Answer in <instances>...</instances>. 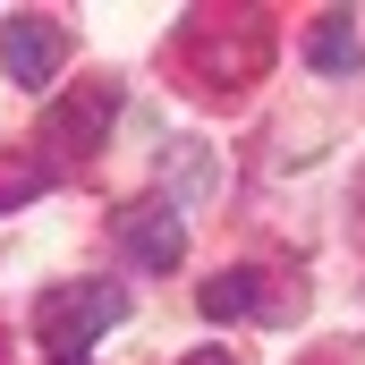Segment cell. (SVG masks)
I'll use <instances>...</instances> for the list:
<instances>
[{
	"mask_svg": "<svg viewBox=\"0 0 365 365\" xmlns=\"http://www.w3.org/2000/svg\"><path fill=\"white\" fill-rule=\"evenodd\" d=\"M110 323H128V289H110V280H68L34 306V340L51 349V365H86V349Z\"/></svg>",
	"mask_w": 365,
	"mask_h": 365,
	"instance_id": "6da1fadb",
	"label": "cell"
},
{
	"mask_svg": "<svg viewBox=\"0 0 365 365\" xmlns=\"http://www.w3.org/2000/svg\"><path fill=\"white\" fill-rule=\"evenodd\" d=\"M110 119H119V86H77L43 110V145L51 153H102Z\"/></svg>",
	"mask_w": 365,
	"mask_h": 365,
	"instance_id": "5b68a950",
	"label": "cell"
},
{
	"mask_svg": "<svg viewBox=\"0 0 365 365\" xmlns=\"http://www.w3.org/2000/svg\"><path fill=\"white\" fill-rule=\"evenodd\" d=\"M43 187H51V162H26V153L0 162V212H9V204H34Z\"/></svg>",
	"mask_w": 365,
	"mask_h": 365,
	"instance_id": "ba28073f",
	"label": "cell"
},
{
	"mask_svg": "<svg viewBox=\"0 0 365 365\" xmlns=\"http://www.w3.org/2000/svg\"><path fill=\"white\" fill-rule=\"evenodd\" d=\"M119 247H128L145 272H179L187 230H179V212H170L162 195H145V204H128V212H119Z\"/></svg>",
	"mask_w": 365,
	"mask_h": 365,
	"instance_id": "8992f818",
	"label": "cell"
},
{
	"mask_svg": "<svg viewBox=\"0 0 365 365\" xmlns=\"http://www.w3.org/2000/svg\"><path fill=\"white\" fill-rule=\"evenodd\" d=\"M60 60H68V34H60V17H43V9H17L9 26H0V68H9V86H51L60 77Z\"/></svg>",
	"mask_w": 365,
	"mask_h": 365,
	"instance_id": "277c9868",
	"label": "cell"
},
{
	"mask_svg": "<svg viewBox=\"0 0 365 365\" xmlns=\"http://www.w3.org/2000/svg\"><path fill=\"white\" fill-rule=\"evenodd\" d=\"M195 306H204L212 323H238V314L280 323V314H297V289H280V280L255 272V264H230V272H212L204 289H195Z\"/></svg>",
	"mask_w": 365,
	"mask_h": 365,
	"instance_id": "3957f363",
	"label": "cell"
},
{
	"mask_svg": "<svg viewBox=\"0 0 365 365\" xmlns=\"http://www.w3.org/2000/svg\"><path fill=\"white\" fill-rule=\"evenodd\" d=\"M306 60H314V77H349V68H357V26H349V9H323V17H314Z\"/></svg>",
	"mask_w": 365,
	"mask_h": 365,
	"instance_id": "52a82bcc",
	"label": "cell"
},
{
	"mask_svg": "<svg viewBox=\"0 0 365 365\" xmlns=\"http://www.w3.org/2000/svg\"><path fill=\"white\" fill-rule=\"evenodd\" d=\"M179 51H187V60H204V77H212V86H247V77L264 68V17H255V9H212V17H187Z\"/></svg>",
	"mask_w": 365,
	"mask_h": 365,
	"instance_id": "7a4b0ae2",
	"label": "cell"
},
{
	"mask_svg": "<svg viewBox=\"0 0 365 365\" xmlns=\"http://www.w3.org/2000/svg\"><path fill=\"white\" fill-rule=\"evenodd\" d=\"M179 365H238L230 349H195V357H179Z\"/></svg>",
	"mask_w": 365,
	"mask_h": 365,
	"instance_id": "9c48e42d",
	"label": "cell"
}]
</instances>
